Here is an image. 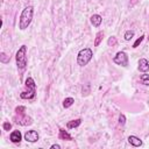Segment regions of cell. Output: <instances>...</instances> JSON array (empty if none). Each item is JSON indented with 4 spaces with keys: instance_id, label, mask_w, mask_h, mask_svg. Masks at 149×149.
<instances>
[{
    "instance_id": "6da1fadb",
    "label": "cell",
    "mask_w": 149,
    "mask_h": 149,
    "mask_svg": "<svg viewBox=\"0 0 149 149\" xmlns=\"http://www.w3.org/2000/svg\"><path fill=\"white\" fill-rule=\"evenodd\" d=\"M33 14H34V8L31 6H27L20 15V20H19V28L21 30H24L28 28V26L30 24L31 20H33Z\"/></svg>"
},
{
    "instance_id": "7a4b0ae2",
    "label": "cell",
    "mask_w": 149,
    "mask_h": 149,
    "mask_svg": "<svg viewBox=\"0 0 149 149\" xmlns=\"http://www.w3.org/2000/svg\"><path fill=\"white\" fill-rule=\"evenodd\" d=\"M24 86H26V91L20 93V98L21 99H34L35 98V93H36V84L34 81V79L31 77H28L24 81Z\"/></svg>"
},
{
    "instance_id": "3957f363",
    "label": "cell",
    "mask_w": 149,
    "mask_h": 149,
    "mask_svg": "<svg viewBox=\"0 0 149 149\" xmlns=\"http://www.w3.org/2000/svg\"><path fill=\"white\" fill-rule=\"evenodd\" d=\"M15 59H16L17 69L24 70V68L27 66V47L26 45H21L19 48V50L16 51V55H15Z\"/></svg>"
},
{
    "instance_id": "277c9868",
    "label": "cell",
    "mask_w": 149,
    "mask_h": 149,
    "mask_svg": "<svg viewBox=\"0 0 149 149\" xmlns=\"http://www.w3.org/2000/svg\"><path fill=\"white\" fill-rule=\"evenodd\" d=\"M93 57V51L90 48H84L81 50H79L78 55H77V63L79 66H85Z\"/></svg>"
},
{
    "instance_id": "5b68a950",
    "label": "cell",
    "mask_w": 149,
    "mask_h": 149,
    "mask_svg": "<svg viewBox=\"0 0 149 149\" xmlns=\"http://www.w3.org/2000/svg\"><path fill=\"white\" fill-rule=\"evenodd\" d=\"M113 62L118 65L121 66H127L128 65V56L125 51H119L116 52V55L113 57Z\"/></svg>"
},
{
    "instance_id": "8992f818",
    "label": "cell",
    "mask_w": 149,
    "mask_h": 149,
    "mask_svg": "<svg viewBox=\"0 0 149 149\" xmlns=\"http://www.w3.org/2000/svg\"><path fill=\"white\" fill-rule=\"evenodd\" d=\"M38 139H40V136H38V133L36 130H27L24 134V140L28 142L34 143V142H37Z\"/></svg>"
},
{
    "instance_id": "52a82bcc",
    "label": "cell",
    "mask_w": 149,
    "mask_h": 149,
    "mask_svg": "<svg viewBox=\"0 0 149 149\" xmlns=\"http://www.w3.org/2000/svg\"><path fill=\"white\" fill-rule=\"evenodd\" d=\"M14 120H15L16 123H19V125H21V126H29V125L33 123V119H31L30 116L26 115V114L20 115L19 119H17V118H14Z\"/></svg>"
},
{
    "instance_id": "ba28073f",
    "label": "cell",
    "mask_w": 149,
    "mask_h": 149,
    "mask_svg": "<svg viewBox=\"0 0 149 149\" xmlns=\"http://www.w3.org/2000/svg\"><path fill=\"white\" fill-rule=\"evenodd\" d=\"M137 69H139V71H141V72H143V73L148 72V71H149V62H148L146 58H141V59L139 61V66H137Z\"/></svg>"
},
{
    "instance_id": "9c48e42d",
    "label": "cell",
    "mask_w": 149,
    "mask_h": 149,
    "mask_svg": "<svg viewBox=\"0 0 149 149\" xmlns=\"http://www.w3.org/2000/svg\"><path fill=\"white\" fill-rule=\"evenodd\" d=\"M9 139H10V141H12L13 143H19V142L21 141V139H22V135H21L20 130H14V132L10 133Z\"/></svg>"
},
{
    "instance_id": "30bf717a",
    "label": "cell",
    "mask_w": 149,
    "mask_h": 149,
    "mask_svg": "<svg viewBox=\"0 0 149 149\" xmlns=\"http://www.w3.org/2000/svg\"><path fill=\"white\" fill-rule=\"evenodd\" d=\"M90 21H91V23H92L94 27H99V26L101 24V22H102V17H101L99 14H93V15L90 17Z\"/></svg>"
},
{
    "instance_id": "8fae6325",
    "label": "cell",
    "mask_w": 149,
    "mask_h": 149,
    "mask_svg": "<svg viewBox=\"0 0 149 149\" xmlns=\"http://www.w3.org/2000/svg\"><path fill=\"white\" fill-rule=\"evenodd\" d=\"M128 142H129L132 146H134V147H140V146H142V141H141L137 136H135V135H130V136L128 137Z\"/></svg>"
},
{
    "instance_id": "7c38bea8",
    "label": "cell",
    "mask_w": 149,
    "mask_h": 149,
    "mask_svg": "<svg viewBox=\"0 0 149 149\" xmlns=\"http://www.w3.org/2000/svg\"><path fill=\"white\" fill-rule=\"evenodd\" d=\"M59 139H62V140H65V141H71L72 140V136L65 130V129H63V128H61L59 129Z\"/></svg>"
},
{
    "instance_id": "4fadbf2b",
    "label": "cell",
    "mask_w": 149,
    "mask_h": 149,
    "mask_svg": "<svg viewBox=\"0 0 149 149\" xmlns=\"http://www.w3.org/2000/svg\"><path fill=\"white\" fill-rule=\"evenodd\" d=\"M80 123H81V120H80V119L71 120V121H69V122L66 123V127H68L69 129H72V128H76V127H78Z\"/></svg>"
},
{
    "instance_id": "5bb4252c",
    "label": "cell",
    "mask_w": 149,
    "mask_h": 149,
    "mask_svg": "<svg viewBox=\"0 0 149 149\" xmlns=\"http://www.w3.org/2000/svg\"><path fill=\"white\" fill-rule=\"evenodd\" d=\"M102 37H104V31H98L95 35V40H94V47H98L101 43Z\"/></svg>"
},
{
    "instance_id": "9a60e30c",
    "label": "cell",
    "mask_w": 149,
    "mask_h": 149,
    "mask_svg": "<svg viewBox=\"0 0 149 149\" xmlns=\"http://www.w3.org/2000/svg\"><path fill=\"white\" fill-rule=\"evenodd\" d=\"M73 102H74V99H73V98H71V97L65 98L64 101H63V107H64V108H69L70 106H72Z\"/></svg>"
},
{
    "instance_id": "2e32d148",
    "label": "cell",
    "mask_w": 149,
    "mask_h": 149,
    "mask_svg": "<svg viewBox=\"0 0 149 149\" xmlns=\"http://www.w3.org/2000/svg\"><path fill=\"white\" fill-rule=\"evenodd\" d=\"M9 59H10V56H8L7 54H5V52H1V54H0V62H1V63L7 64V63L9 62Z\"/></svg>"
},
{
    "instance_id": "e0dca14e",
    "label": "cell",
    "mask_w": 149,
    "mask_h": 149,
    "mask_svg": "<svg viewBox=\"0 0 149 149\" xmlns=\"http://www.w3.org/2000/svg\"><path fill=\"white\" fill-rule=\"evenodd\" d=\"M116 43H118V40H116L115 36H111V37L108 38V41H107V44H108L109 47H114V45H116Z\"/></svg>"
},
{
    "instance_id": "ac0fdd59",
    "label": "cell",
    "mask_w": 149,
    "mask_h": 149,
    "mask_svg": "<svg viewBox=\"0 0 149 149\" xmlns=\"http://www.w3.org/2000/svg\"><path fill=\"white\" fill-rule=\"evenodd\" d=\"M140 80L142 81V84L149 86V76H148V74H141V76H140Z\"/></svg>"
},
{
    "instance_id": "d6986e66",
    "label": "cell",
    "mask_w": 149,
    "mask_h": 149,
    "mask_svg": "<svg viewBox=\"0 0 149 149\" xmlns=\"http://www.w3.org/2000/svg\"><path fill=\"white\" fill-rule=\"evenodd\" d=\"M24 111H26V107H24V106H17V107L15 108L16 115H23V114H24Z\"/></svg>"
},
{
    "instance_id": "ffe728a7",
    "label": "cell",
    "mask_w": 149,
    "mask_h": 149,
    "mask_svg": "<svg viewBox=\"0 0 149 149\" xmlns=\"http://www.w3.org/2000/svg\"><path fill=\"white\" fill-rule=\"evenodd\" d=\"M133 36H134V31L133 30H127L125 33V40L126 41H130L133 38Z\"/></svg>"
},
{
    "instance_id": "44dd1931",
    "label": "cell",
    "mask_w": 149,
    "mask_h": 149,
    "mask_svg": "<svg viewBox=\"0 0 149 149\" xmlns=\"http://www.w3.org/2000/svg\"><path fill=\"white\" fill-rule=\"evenodd\" d=\"M143 38H144V35H142V36H140L135 42H134V44H133V48H137L140 44H141V42L143 41Z\"/></svg>"
},
{
    "instance_id": "7402d4cb",
    "label": "cell",
    "mask_w": 149,
    "mask_h": 149,
    "mask_svg": "<svg viewBox=\"0 0 149 149\" xmlns=\"http://www.w3.org/2000/svg\"><path fill=\"white\" fill-rule=\"evenodd\" d=\"M119 123L121 126H123L126 123V116H125V114H120V116H119Z\"/></svg>"
},
{
    "instance_id": "603a6c76",
    "label": "cell",
    "mask_w": 149,
    "mask_h": 149,
    "mask_svg": "<svg viewBox=\"0 0 149 149\" xmlns=\"http://www.w3.org/2000/svg\"><path fill=\"white\" fill-rule=\"evenodd\" d=\"M2 128H3V130H9L12 128V123L10 122H3Z\"/></svg>"
},
{
    "instance_id": "cb8c5ba5",
    "label": "cell",
    "mask_w": 149,
    "mask_h": 149,
    "mask_svg": "<svg viewBox=\"0 0 149 149\" xmlns=\"http://www.w3.org/2000/svg\"><path fill=\"white\" fill-rule=\"evenodd\" d=\"M137 2H139V0H130V2H129V6H130V7H133V6H135Z\"/></svg>"
},
{
    "instance_id": "d4e9b609",
    "label": "cell",
    "mask_w": 149,
    "mask_h": 149,
    "mask_svg": "<svg viewBox=\"0 0 149 149\" xmlns=\"http://www.w3.org/2000/svg\"><path fill=\"white\" fill-rule=\"evenodd\" d=\"M50 148H51V149H61V146H59V144H52Z\"/></svg>"
},
{
    "instance_id": "484cf974",
    "label": "cell",
    "mask_w": 149,
    "mask_h": 149,
    "mask_svg": "<svg viewBox=\"0 0 149 149\" xmlns=\"http://www.w3.org/2000/svg\"><path fill=\"white\" fill-rule=\"evenodd\" d=\"M148 40H149V36H148Z\"/></svg>"
}]
</instances>
